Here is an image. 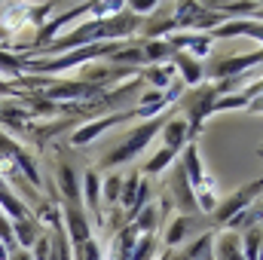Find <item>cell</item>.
<instances>
[{
    "mask_svg": "<svg viewBox=\"0 0 263 260\" xmlns=\"http://www.w3.org/2000/svg\"><path fill=\"white\" fill-rule=\"evenodd\" d=\"M162 123H165V120L159 117V120H153V123L141 126V129L135 132V135H132L129 141H126V144L120 147V150H114V153L107 156V165H120V162H126V159H132V156H135V153H138V150H141V147H144V144H147V141L153 138V135H156V129H159Z\"/></svg>",
    "mask_w": 263,
    "mask_h": 260,
    "instance_id": "1",
    "label": "cell"
},
{
    "mask_svg": "<svg viewBox=\"0 0 263 260\" xmlns=\"http://www.w3.org/2000/svg\"><path fill=\"white\" fill-rule=\"evenodd\" d=\"M257 193H260V184H251L248 190H242L239 196H233L230 202H223V205H220V211H217V220H233L242 208H248V202H251Z\"/></svg>",
    "mask_w": 263,
    "mask_h": 260,
    "instance_id": "2",
    "label": "cell"
},
{
    "mask_svg": "<svg viewBox=\"0 0 263 260\" xmlns=\"http://www.w3.org/2000/svg\"><path fill=\"white\" fill-rule=\"evenodd\" d=\"M77 245H83V242H89V224H86V217H83V211L77 208V205H67V233Z\"/></svg>",
    "mask_w": 263,
    "mask_h": 260,
    "instance_id": "3",
    "label": "cell"
},
{
    "mask_svg": "<svg viewBox=\"0 0 263 260\" xmlns=\"http://www.w3.org/2000/svg\"><path fill=\"white\" fill-rule=\"evenodd\" d=\"M187 138H190L187 123H181V120H168V123H165V147H168V150L178 153V150L187 144Z\"/></svg>",
    "mask_w": 263,
    "mask_h": 260,
    "instance_id": "4",
    "label": "cell"
},
{
    "mask_svg": "<svg viewBox=\"0 0 263 260\" xmlns=\"http://www.w3.org/2000/svg\"><path fill=\"white\" fill-rule=\"evenodd\" d=\"M120 120H123V117H107V120H95L92 126H86V129H77V132H73V138H70V141H73V144H89V141H92L95 135H101V132L110 129V126H117Z\"/></svg>",
    "mask_w": 263,
    "mask_h": 260,
    "instance_id": "5",
    "label": "cell"
},
{
    "mask_svg": "<svg viewBox=\"0 0 263 260\" xmlns=\"http://www.w3.org/2000/svg\"><path fill=\"white\" fill-rule=\"evenodd\" d=\"M217 37H236V34H251L254 40H260V22H233V25H220L214 31Z\"/></svg>",
    "mask_w": 263,
    "mask_h": 260,
    "instance_id": "6",
    "label": "cell"
},
{
    "mask_svg": "<svg viewBox=\"0 0 263 260\" xmlns=\"http://www.w3.org/2000/svg\"><path fill=\"white\" fill-rule=\"evenodd\" d=\"M9 227H12V242H18V245H22L25 251H28V248H31V245L37 242L34 224H31L28 217H18V220H15V224H9Z\"/></svg>",
    "mask_w": 263,
    "mask_h": 260,
    "instance_id": "7",
    "label": "cell"
},
{
    "mask_svg": "<svg viewBox=\"0 0 263 260\" xmlns=\"http://www.w3.org/2000/svg\"><path fill=\"white\" fill-rule=\"evenodd\" d=\"M254 62H260V55H257V52H254V55H242V59H233V62H223L220 67H214V73H217V77H233V73L245 70V67L254 65Z\"/></svg>",
    "mask_w": 263,
    "mask_h": 260,
    "instance_id": "8",
    "label": "cell"
},
{
    "mask_svg": "<svg viewBox=\"0 0 263 260\" xmlns=\"http://www.w3.org/2000/svg\"><path fill=\"white\" fill-rule=\"evenodd\" d=\"M98 196H101V178H98V172H86V205L92 211L98 208Z\"/></svg>",
    "mask_w": 263,
    "mask_h": 260,
    "instance_id": "9",
    "label": "cell"
},
{
    "mask_svg": "<svg viewBox=\"0 0 263 260\" xmlns=\"http://www.w3.org/2000/svg\"><path fill=\"white\" fill-rule=\"evenodd\" d=\"M0 205H3V208H6V211L15 217V220H18V217H25V205H22L15 196H12L9 190H6V187H3V181H0Z\"/></svg>",
    "mask_w": 263,
    "mask_h": 260,
    "instance_id": "10",
    "label": "cell"
},
{
    "mask_svg": "<svg viewBox=\"0 0 263 260\" xmlns=\"http://www.w3.org/2000/svg\"><path fill=\"white\" fill-rule=\"evenodd\" d=\"M175 65L181 67V73H184V80H187V83L202 80V67L196 65V59H190V55H178V62H175Z\"/></svg>",
    "mask_w": 263,
    "mask_h": 260,
    "instance_id": "11",
    "label": "cell"
},
{
    "mask_svg": "<svg viewBox=\"0 0 263 260\" xmlns=\"http://www.w3.org/2000/svg\"><path fill=\"white\" fill-rule=\"evenodd\" d=\"M217 254H220V260H242L236 236H223V239L217 242Z\"/></svg>",
    "mask_w": 263,
    "mask_h": 260,
    "instance_id": "12",
    "label": "cell"
},
{
    "mask_svg": "<svg viewBox=\"0 0 263 260\" xmlns=\"http://www.w3.org/2000/svg\"><path fill=\"white\" fill-rule=\"evenodd\" d=\"M59 178H62V190H65V196L70 199V202H77V199H80V190H77L73 172H70L67 165H62V169H59Z\"/></svg>",
    "mask_w": 263,
    "mask_h": 260,
    "instance_id": "13",
    "label": "cell"
},
{
    "mask_svg": "<svg viewBox=\"0 0 263 260\" xmlns=\"http://www.w3.org/2000/svg\"><path fill=\"white\" fill-rule=\"evenodd\" d=\"M257 257H260V233L251 230V233H245V257L242 260H257Z\"/></svg>",
    "mask_w": 263,
    "mask_h": 260,
    "instance_id": "14",
    "label": "cell"
},
{
    "mask_svg": "<svg viewBox=\"0 0 263 260\" xmlns=\"http://www.w3.org/2000/svg\"><path fill=\"white\" fill-rule=\"evenodd\" d=\"M172 159H175V150L162 147V150H159V153H156V156H153V159L147 162V172H153V175H156V172H162V169H165V165H168Z\"/></svg>",
    "mask_w": 263,
    "mask_h": 260,
    "instance_id": "15",
    "label": "cell"
},
{
    "mask_svg": "<svg viewBox=\"0 0 263 260\" xmlns=\"http://www.w3.org/2000/svg\"><path fill=\"white\" fill-rule=\"evenodd\" d=\"M156 220H159V214H156V208L150 205V208H144V214L135 220V230H138V233H150V230L156 227Z\"/></svg>",
    "mask_w": 263,
    "mask_h": 260,
    "instance_id": "16",
    "label": "cell"
},
{
    "mask_svg": "<svg viewBox=\"0 0 263 260\" xmlns=\"http://www.w3.org/2000/svg\"><path fill=\"white\" fill-rule=\"evenodd\" d=\"M184 233H187V220H175L172 230H168V245H178L184 239Z\"/></svg>",
    "mask_w": 263,
    "mask_h": 260,
    "instance_id": "17",
    "label": "cell"
},
{
    "mask_svg": "<svg viewBox=\"0 0 263 260\" xmlns=\"http://www.w3.org/2000/svg\"><path fill=\"white\" fill-rule=\"evenodd\" d=\"M34 248V254H31V260H49V251H52V242L49 239H40L37 245H31Z\"/></svg>",
    "mask_w": 263,
    "mask_h": 260,
    "instance_id": "18",
    "label": "cell"
},
{
    "mask_svg": "<svg viewBox=\"0 0 263 260\" xmlns=\"http://www.w3.org/2000/svg\"><path fill=\"white\" fill-rule=\"evenodd\" d=\"M168 52V46L165 43H147V49L141 52V55H147V59H162Z\"/></svg>",
    "mask_w": 263,
    "mask_h": 260,
    "instance_id": "19",
    "label": "cell"
},
{
    "mask_svg": "<svg viewBox=\"0 0 263 260\" xmlns=\"http://www.w3.org/2000/svg\"><path fill=\"white\" fill-rule=\"evenodd\" d=\"M150 251H153V239H150V236H144V242L138 245V251L132 254V260H147V254H150Z\"/></svg>",
    "mask_w": 263,
    "mask_h": 260,
    "instance_id": "20",
    "label": "cell"
},
{
    "mask_svg": "<svg viewBox=\"0 0 263 260\" xmlns=\"http://www.w3.org/2000/svg\"><path fill=\"white\" fill-rule=\"evenodd\" d=\"M0 242L3 245H12V227H9V220L0 214Z\"/></svg>",
    "mask_w": 263,
    "mask_h": 260,
    "instance_id": "21",
    "label": "cell"
},
{
    "mask_svg": "<svg viewBox=\"0 0 263 260\" xmlns=\"http://www.w3.org/2000/svg\"><path fill=\"white\" fill-rule=\"evenodd\" d=\"M120 187H123V181L120 178H110L107 181V199H120Z\"/></svg>",
    "mask_w": 263,
    "mask_h": 260,
    "instance_id": "22",
    "label": "cell"
},
{
    "mask_svg": "<svg viewBox=\"0 0 263 260\" xmlns=\"http://www.w3.org/2000/svg\"><path fill=\"white\" fill-rule=\"evenodd\" d=\"M227 12H251V9H257L254 3H230V6H223Z\"/></svg>",
    "mask_w": 263,
    "mask_h": 260,
    "instance_id": "23",
    "label": "cell"
},
{
    "mask_svg": "<svg viewBox=\"0 0 263 260\" xmlns=\"http://www.w3.org/2000/svg\"><path fill=\"white\" fill-rule=\"evenodd\" d=\"M153 6H156L153 0H138V3H132V9H141V12H144V9H153Z\"/></svg>",
    "mask_w": 263,
    "mask_h": 260,
    "instance_id": "24",
    "label": "cell"
},
{
    "mask_svg": "<svg viewBox=\"0 0 263 260\" xmlns=\"http://www.w3.org/2000/svg\"><path fill=\"white\" fill-rule=\"evenodd\" d=\"M12 260H31V251H25V248H18V251H12Z\"/></svg>",
    "mask_w": 263,
    "mask_h": 260,
    "instance_id": "25",
    "label": "cell"
}]
</instances>
